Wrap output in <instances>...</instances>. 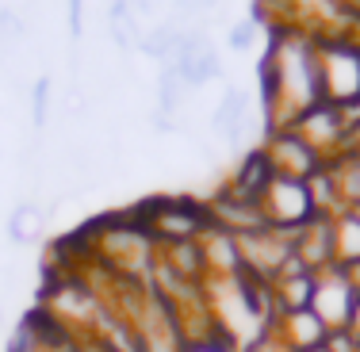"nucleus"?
<instances>
[{
  "label": "nucleus",
  "mask_w": 360,
  "mask_h": 352,
  "mask_svg": "<svg viewBox=\"0 0 360 352\" xmlns=\"http://www.w3.org/2000/svg\"><path fill=\"white\" fill-rule=\"evenodd\" d=\"M322 96L319 58L303 46V39H284L269 62V100L295 111H311Z\"/></svg>",
  "instance_id": "f257e3e1"
},
{
  "label": "nucleus",
  "mask_w": 360,
  "mask_h": 352,
  "mask_svg": "<svg viewBox=\"0 0 360 352\" xmlns=\"http://www.w3.org/2000/svg\"><path fill=\"white\" fill-rule=\"evenodd\" d=\"M257 207H261L264 222L272 230H284V234H299L303 226H311L319 219L311 184L307 180H291V176H272V184L264 188Z\"/></svg>",
  "instance_id": "f03ea898"
},
{
  "label": "nucleus",
  "mask_w": 360,
  "mask_h": 352,
  "mask_svg": "<svg viewBox=\"0 0 360 352\" xmlns=\"http://www.w3.org/2000/svg\"><path fill=\"white\" fill-rule=\"evenodd\" d=\"M353 303H356V287L349 283L345 268H322L314 272V295H311V311L319 314V322L330 333L349 330V318H353Z\"/></svg>",
  "instance_id": "7ed1b4c3"
},
{
  "label": "nucleus",
  "mask_w": 360,
  "mask_h": 352,
  "mask_svg": "<svg viewBox=\"0 0 360 352\" xmlns=\"http://www.w3.org/2000/svg\"><path fill=\"white\" fill-rule=\"evenodd\" d=\"M322 92L333 100V107H349L360 100V50L330 46L319 58Z\"/></svg>",
  "instance_id": "20e7f679"
},
{
  "label": "nucleus",
  "mask_w": 360,
  "mask_h": 352,
  "mask_svg": "<svg viewBox=\"0 0 360 352\" xmlns=\"http://www.w3.org/2000/svg\"><path fill=\"white\" fill-rule=\"evenodd\" d=\"M272 333H276L291 352H311V348H319V345L330 341V330L319 322V314H314L311 306H307V311L280 314V322L272 325Z\"/></svg>",
  "instance_id": "39448f33"
},
{
  "label": "nucleus",
  "mask_w": 360,
  "mask_h": 352,
  "mask_svg": "<svg viewBox=\"0 0 360 352\" xmlns=\"http://www.w3.org/2000/svg\"><path fill=\"white\" fill-rule=\"evenodd\" d=\"M211 126H215L230 145L242 142V134H245V96H242V89H230L226 96H222V104L215 111V119H211Z\"/></svg>",
  "instance_id": "423d86ee"
},
{
  "label": "nucleus",
  "mask_w": 360,
  "mask_h": 352,
  "mask_svg": "<svg viewBox=\"0 0 360 352\" xmlns=\"http://www.w3.org/2000/svg\"><path fill=\"white\" fill-rule=\"evenodd\" d=\"M108 23H111V39L119 42V50H131L134 42H142L139 23H134V12H131L127 0H115V4L108 8Z\"/></svg>",
  "instance_id": "0eeeda50"
},
{
  "label": "nucleus",
  "mask_w": 360,
  "mask_h": 352,
  "mask_svg": "<svg viewBox=\"0 0 360 352\" xmlns=\"http://www.w3.org/2000/svg\"><path fill=\"white\" fill-rule=\"evenodd\" d=\"M39 230H42V211L35 203H20L12 211V219H8V237L15 245H27L31 237H39Z\"/></svg>",
  "instance_id": "6e6552de"
},
{
  "label": "nucleus",
  "mask_w": 360,
  "mask_h": 352,
  "mask_svg": "<svg viewBox=\"0 0 360 352\" xmlns=\"http://www.w3.org/2000/svg\"><path fill=\"white\" fill-rule=\"evenodd\" d=\"M253 39H257V27H253V23H238V27L230 31V46H234V50H250Z\"/></svg>",
  "instance_id": "1a4fd4ad"
},
{
  "label": "nucleus",
  "mask_w": 360,
  "mask_h": 352,
  "mask_svg": "<svg viewBox=\"0 0 360 352\" xmlns=\"http://www.w3.org/2000/svg\"><path fill=\"white\" fill-rule=\"evenodd\" d=\"M46 100H50V81H39L35 84V123L39 126L46 123Z\"/></svg>",
  "instance_id": "9d476101"
},
{
  "label": "nucleus",
  "mask_w": 360,
  "mask_h": 352,
  "mask_svg": "<svg viewBox=\"0 0 360 352\" xmlns=\"http://www.w3.org/2000/svg\"><path fill=\"white\" fill-rule=\"evenodd\" d=\"M211 4H215V0H173V12H180V15H200V12H207Z\"/></svg>",
  "instance_id": "9b49d317"
},
{
  "label": "nucleus",
  "mask_w": 360,
  "mask_h": 352,
  "mask_svg": "<svg viewBox=\"0 0 360 352\" xmlns=\"http://www.w3.org/2000/svg\"><path fill=\"white\" fill-rule=\"evenodd\" d=\"M349 337L353 341H360V295H356V303H353V318H349Z\"/></svg>",
  "instance_id": "f8f14e48"
},
{
  "label": "nucleus",
  "mask_w": 360,
  "mask_h": 352,
  "mask_svg": "<svg viewBox=\"0 0 360 352\" xmlns=\"http://www.w3.org/2000/svg\"><path fill=\"white\" fill-rule=\"evenodd\" d=\"M353 142H356V145H360V123H356V126H353Z\"/></svg>",
  "instance_id": "ddd939ff"
},
{
  "label": "nucleus",
  "mask_w": 360,
  "mask_h": 352,
  "mask_svg": "<svg viewBox=\"0 0 360 352\" xmlns=\"http://www.w3.org/2000/svg\"><path fill=\"white\" fill-rule=\"evenodd\" d=\"M356 352H360V341H356Z\"/></svg>",
  "instance_id": "4468645a"
}]
</instances>
